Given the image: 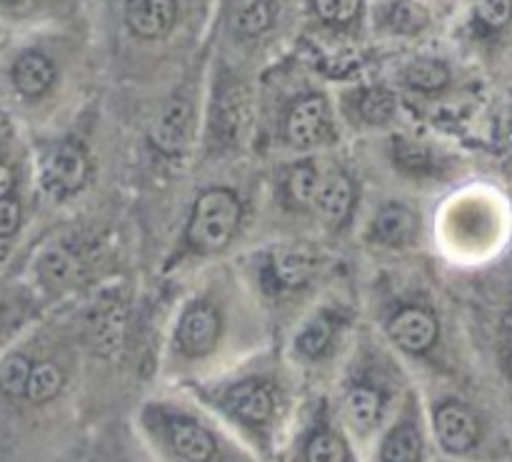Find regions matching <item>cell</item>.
I'll return each mask as SVG.
<instances>
[{"label":"cell","instance_id":"9a60e30c","mask_svg":"<svg viewBox=\"0 0 512 462\" xmlns=\"http://www.w3.org/2000/svg\"><path fill=\"white\" fill-rule=\"evenodd\" d=\"M313 205L328 223H340V220L348 218L350 208H353V183L348 180V175L340 173V170L320 173Z\"/></svg>","mask_w":512,"mask_h":462},{"label":"cell","instance_id":"44dd1931","mask_svg":"<svg viewBox=\"0 0 512 462\" xmlns=\"http://www.w3.org/2000/svg\"><path fill=\"white\" fill-rule=\"evenodd\" d=\"M23 298L18 295V290L8 288V285H0V358L10 350L15 333H18L20 323H23Z\"/></svg>","mask_w":512,"mask_h":462},{"label":"cell","instance_id":"7a4b0ae2","mask_svg":"<svg viewBox=\"0 0 512 462\" xmlns=\"http://www.w3.org/2000/svg\"><path fill=\"white\" fill-rule=\"evenodd\" d=\"M140 433L160 462H255L243 443L205 413L178 400H150L140 408Z\"/></svg>","mask_w":512,"mask_h":462},{"label":"cell","instance_id":"d4e9b609","mask_svg":"<svg viewBox=\"0 0 512 462\" xmlns=\"http://www.w3.org/2000/svg\"><path fill=\"white\" fill-rule=\"evenodd\" d=\"M75 273V260L65 253L63 248H53L48 253H43L35 263V275L43 285L48 288H58L65 280L73 278Z\"/></svg>","mask_w":512,"mask_h":462},{"label":"cell","instance_id":"9c48e42d","mask_svg":"<svg viewBox=\"0 0 512 462\" xmlns=\"http://www.w3.org/2000/svg\"><path fill=\"white\" fill-rule=\"evenodd\" d=\"M390 340L408 355H428L440 338V323L423 308H405L388 323Z\"/></svg>","mask_w":512,"mask_h":462},{"label":"cell","instance_id":"e0dca14e","mask_svg":"<svg viewBox=\"0 0 512 462\" xmlns=\"http://www.w3.org/2000/svg\"><path fill=\"white\" fill-rule=\"evenodd\" d=\"M415 230H418V218L413 215V210L398 203H390L385 208H380L373 225H370V235L380 245L408 243L415 235Z\"/></svg>","mask_w":512,"mask_h":462},{"label":"cell","instance_id":"484cf974","mask_svg":"<svg viewBox=\"0 0 512 462\" xmlns=\"http://www.w3.org/2000/svg\"><path fill=\"white\" fill-rule=\"evenodd\" d=\"M313 8L320 20L330 25H348L358 18L363 0H313Z\"/></svg>","mask_w":512,"mask_h":462},{"label":"cell","instance_id":"4fadbf2b","mask_svg":"<svg viewBox=\"0 0 512 462\" xmlns=\"http://www.w3.org/2000/svg\"><path fill=\"white\" fill-rule=\"evenodd\" d=\"M178 18L175 0H128L125 5V20L135 35L145 40L163 38L170 33Z\"/></svg>","mask_w":512,"mask_h":462},{"label":"cell","instance_id":"3957f363","mask_svg":"<svg viewBox=\"0 0 512 462\" xmlns=\"http://www.w3.org/2000/svg\"><path fill=\"white\" fill-rule=\"evenodd\" d=\"M275 455H280V462H360L353 435L325 400L305 413L290 443Z\"/></svg>","mask_w":512,"mask_h":462},{"label":"cell","instance_id":"603a6c76","mask_svg":"<svg viewBox=\"0 0 512 462\" xmlns=\"http://www.w3.org/2000/svg\"><path fill=\"white\" fill-rule=\"evenodd\" d=\"M185 133H188V108L185 105H170L155 128V143L165 153H173L183 145Z\"/></svg>","mask_w":512,"mask_h":462},{"label":"cell","instance_id":"8992f818","mask_svg":"<svg viewBox=\"0 0 512 462\" xmlns=\"http://www.w3.org/2000/svg\"><path fill=\"white\" fill-rule=\"evenodd\" d=\"M375 462H428V433L415 393H405L380 430Z\"/></svg>","mask_w":512,"mask_h":462},{"label":"cell","instance_id":"ffe728a7","mask_svg":"<svg viewBox=\"0 0 512 462\" xmlns=\"http://www.w3.org/2000/svg\"><path fill=\"white\" fill-rule=\"evenodd\" d=\"M383 25L395 35H415L428 25V13L420 5L398 0V3H390L385 8Z\"/></svg>","mask_w":512,"mask_h":462},{"label":"cell","instance_id":"4316f807","mask_svg":"<svg viewBox=\"0 0 512 462\" xmlns=\"http://www.w3.org/2000/svg\"><path fill=\"white\" fill-rule=\"evenodd\" d=\"M360 113H363L370 123H385V120L393 118V113H395L393 95H388L385 90H373V93H365L363 103H360Z\"/></svg>","mask_w":512,"mask_h":462},{"label":"cell","instance_id":"52a82bcc","mask_svg":"<svg viewBox=\"0 0 512 462\" xmlns=\"http://www.w3.org/2000/svg\"><path fill=\"white\" fill-rule=\"evenodd\" d=\"M430 425H433L435 443L440 445L443 453L453 455V458H465L483 440V423H480L478 413L463 400H440L435 405Z\"/></svg>","mask_w":512,"mask_h":462},{"label":"cell","instance_id":"30bf717a","mask_svg":"<svg viewBox=\"0 0 512 462\" xmlns=\"http://www.w3.org/2000/svg\"><path fill=\"white\" fill-rule=\"evenodd\" d=\"M55 80V65L40 50H23L8 65V85L20 100H38Z\"/></svg>","mask_w":512,"mask_h":462},{"label":"cell","instance_id":"277c9868","mask_svg":"<svg viewBox=\"0 0 512 462\" xmlns=\"http://www.w3.org/2000/svg\"><path fill=\"white\" fill-rule=\"evenodd\" d=\"M395 405V385L378 368L355 370L340 393V420L358 440L373 438L385 428ZM400 405V403H398Z\"/></svg>","mask_w":512,"mask_h":462},{"label":"cell","instance_id":"5b68a950","mask_svg":"<svg viewBox=\"0 0 512 462\" xmlns=\"http://www.w3.org/2000/svg\"><path fill=\"white\" fill-rule=\"evenodd\" d=\"M240 223V203L233 190H208L195 203L185 240L193 253H218L233 240Z\"/></svg>","mask_w":512,"mask_h":462},{"label":"cell","instance_id":"d6986e66","mask_svg":"<svg viewBox=\"0 0 512 462\" xmlns=\"http://www.w3.org/2000/svg\"><path fill=\"white\" fill-rule=\"evenodd\" d=\"M405 83L420 93H440L450 85V68L443 60L418 58L405 68Z\"/></svg>","mask_w":512,"mask_h":462},{"label":"cell","instance_id":"ba28073f","mask_svg":"<svg viewBox=\"0 0 512 462\" xmlns=\"http://www.w3.org/2000/svg\"><path fill=\"white\" fill-rule=\"evenodd\" d=\"M223 323L213 305L195 303L175 328V353L183 363H203L218 348Z\"/></svg>","mask_w":512,"mask_h":462},{"label":"cell","instance_id":"2e32d148","mask_svg":"<svg viewBox=\"0 0 512 462\" xmlns=\"http://www.w3.org/2000/svg\"><path fill=\"white\" fill-rule=\"evenodd\" d=\"M315 268H318V263H315L310 250L285 248V250H278V253L270 258L268 270L280 288L295 290V288H303V285L313 278Z\"/></svg>","mask_w":512,"mask_h":462},{"label":"cell","instance_id":"8fae6325","mask_svg":"<svg viewBox=\"0 0 512 462\" xmlns=\"http://www.w3.org/2000/svg\"><path fill=\"white\" fill-rule=\"evenodd\" d=\"M330 138V110L320 95H308L288 118V140L295 148H313Z\"/></svg>","mask_w":512,"mask_h":462},{"label":"cell","instance_id":"ac0fdd59","mask_svg":"<svg viewBox=\"0 0 512 462\" xmlns=\"http://www.w3.org/2000/svg\"><path fill=\"white\" fill-rule=\"evenodd\" d=\"M230 28L243 38L265 33L273 23V10L268 0H233L230 5Z\"/></svg>","mask_w":512,"mask_h":462},{"label":"cell","instance_id":"5bb4252c","mask_svg":"<svg viewBox=\"0 0 512 462\" xmlns=\"http://www.w3.org/2000/svg\"><path fill=\"white\" fill-rule=\"evenodd\" d=\"M335 335H338V323L325 313L315 315L313 320H308V323L303 325V330H300L298 338H295V360L305 365L323 363L330 355V350H333Z\"/></svg>","mask_w":512,"mask_h":462},{"label":"cell","instance_id":"f1b7e54d","mask_svg":"<svg viewBox=\"0 0 512 462\" xmlns=\"http://www.w3.org/2000/svg\"><path fill=\"white\" fill-rule=\"evenodd\" d=\"M503 365H505V373H508V378L512 380V343H505Z\"/></svg>","mask_w":512,"mask_h":462},{"label":"cell","instance_id":"4dcf8cb0","mask_svg":"<svg viewBox=\"0 0 512 462\" xmlns=\"http://www.w3.org/2000/svg\"><path fill=\"white\" fill-rule=\"evenodd\" d=\"M0 3H3V5H18V3H23V0H0Z\"/></svg>","mask_w":512,"mask_h":462},{"label":"cell","instance_id":"f546056e","mask_svg":"<svg viewBox=\"0 0 512 462\" xmlns=\"http://www.w3.org/2000/svg\"><path fill=\"white\" fill-rule=\"evenodd\" d=\"M505 140H508L510 155H512V98H510V105H508V123H505Z\"/></svg>","mask_w":512,"mask_h":462},{"label":"cell","instance_id":"cb8c5ba5","mask_svg":"<svg viewBox=\"0 0 512 462\" xmlns=\"http://www.w3.org/2000/svg\"><path fill=\"white\" fill-rule=\"evenodd\" d=\"M473 20L483 35L503 33L512 23V0H475Z\"/></svg>","mask_w":512,"mask_h":462},{"label":"cell","instance_id":"83f0119b","mask_svg":"<svg viewBox=\"0 0 512 462\" xmlns=\"http://www.w3.org/2000/svg\"><path fill=\"white\" fill-rule=\"evenodd\" d=\"M398 163L408 173H425L430 168V153L428 150L418 148L413 143H400L398 145Z\"/></svg>","mask_w":512,"mask_h":462},{"label":"cell","instance_id":"7402d4cb","mask_svg":"<svg viewBox=\"0 0 512 462\" xmlns=\"http://www.w3.org/2000/svg\"><path fill=\"white\" fill-rule=\"evenodd\" d=\"M320 183V170L315 163H300L295 165L293 173L285 180V193H288L290 203L298 208H310L315 203V190Z\"/></svg>","mask_w":512,"mask_h":462},{"label":"cell","instance_id":"7c38bea8","mask_svg":"<svg viewBox=\"0 0 512 462\" xmlns=\"http://www.w3.org/2000/svg\"><path fill=\"white\" fill-rule=\"evenodd\" d=\"M88 160L75 145H58L43 160V183L53 193H70L83 185Z\"/></svg>","mask_w":512,"mask_h":462},{"label":"cell","instance_id":"6da1fadb","mask_svg":"<svg viewBox=\"0 0 512 462\" xmlns=\"http://www.w3.org/2000/svg\"><path fill=\"white\" fill-rule=\"evenodd\" d=\"M200 403L213 410L238 433L240 443L260 460L275 458L280 430L288 420V388L273 375H238L213 385L193 388Z\"/></svg>","mask_w":512,"mask_h":462}]
</instances>
